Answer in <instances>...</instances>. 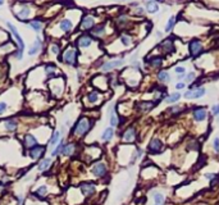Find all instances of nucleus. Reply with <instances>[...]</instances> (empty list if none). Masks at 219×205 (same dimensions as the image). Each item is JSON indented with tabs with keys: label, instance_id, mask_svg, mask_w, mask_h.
<instances>
[{
	"label": "nucleus",
	"instance_id": "f257e3e1",
	"mask_svg": "<svg viewBox=\"0 0 219 205\" xmlns=\"http://www.w3.org/2000/svg\"><path fill=\"white\" fill-rule=\"evenodd\" d=\"M92 127V122L86 117H82L81 119L76 123V126L73 128V133L77 136H85L87 132L90 131V128Z\"/></svg>",
	"mask_w": 219,
	"mask_h": 205
},
{
	"label": "nucleus",
	"instance_id": "f03ea898",
	"mask_svg": "<svg viewBox=\"0 0 219 205\" xmlns=\"http://www.w3.org/2000/svg\"><path fill=\"white\" fill-rule=\"evenodd\" d=\"M63 60L69 65H76L77 62V50L73 48H68L63 54Z\"/></svg>",
	"mask_w": 219,
	"mask_h": 205
},
{
	"label": "nucleus",
	"instance_id": "7ed1b4c3",
	"mask_svg": "<svg viewBox=\"0 0 219 205\" xmlns=\"http://www.w3.org/2000/svg\"><path fill=\"white\" fill-rule=\"evenodd\" d=\"M79 190H81V192H82L83 196L89 197V196L95 194L96 186H95V183H92V182H83V183L79 185Z\"/></svg>",
	"mask_w": 219,
	"mask_h": 205
},
{
	"label": "nucleus",
	"instance_id": "20e7f679",
	"mask_svg": "<svg viewBox=\"0 0 219 205\" xmlns=\"http://www.w3.org/2000/svg\"><path fill=\"white\" fill-rule=\"evenodd\" d=\"M7 26H8V28L10 30V32H12V35H13L14 37H16V40H17V44H18V46H19V49L18 50H21V51H23L24 50V41H23V39H22V36L18 34V31H17V28L13 26L12 23H9V22H7Z\"/></svg>",
	"mask_w": 219,
	"mask_h": 205
},
{
	"label": "nucleus",
	"instance_id": "39448f33",
	"mask_svg": "<svg viewBox=\"0 0 219 205\" xmlns=\"http://www.w3.org/2000/svg\"><path fill=\"white\" fill-rule=\"evenodd\" d=\"M91 171L95 177H104L106 175V165L101 163V161H99V163H95L92 165Z\"/></svg>",
	"mask_w": 219,
	"mask_h": 205
},
{
	"label": "nucleus",
	"instance_id": "423d86ee",
	"mask_svg": "<svg viewBox=\"0 0 219 205\" xmlns=\"http://www.w3.org/2000/svg\"><path fill=\"white\" fill-rule=\"evenodd\" d=\"M124 64V60L119 59V60H113V62H106L101 65V71L103 72H109L114 68H118V67H122Z\"/></svg>",
	"mask_w": 219,
	"mask_h": 205
},
{
	"label": "nucleus",
	"instance_id": "0eeeda50",
	"mask_svg": "<svg viewBox=\"0 0 219 205\" xmlns=\"http://www.w3.org/2000/svg\"><path fill=\"white\" fill-rule=\"evenodd\" d=\"M203 51V45L199 40H193L190 42V53L192 57H199Z\"/></svg>",
	"mask_w": 219,
	"mask_h": 205
},
{
	"label": "nucleus",
	"instance_id": "6e6552de",
	"mask_svg": "<svg viewBox=\"0 0 219 205\" xmlns=\"http://www.w3.org/2000/svg\"><path fill=\"white\" fill-rule=\"evenodd\" d=\"M205 95V89L204 87H197L195 90H190L185 92V97L186 99H199Z\"/></svg>",
	"mask_w": 219,
	"mask_h": 205
},
{
	"label": "nucleus",
	"instance_id": "1a4fd4ad",
	"mask_svg": "<svg viewBox=\"0 0 219 205\" xmlns=\"http://www.w3.org/2000/svg\"><path fill=\"white\" fill-rule=\"evenodd\" d=\"M44 153H45V146H39V145L28 150V155L32 159H39L40 157H42Z\"/></svg>",
	"mask_w": 219,
	"mask_h": 205
},
{
	"label": "nucleus",
	"instance_id": "9d476101",
	"mask_svg": "<svg viewBox=\"0 0 219 205\" xmlns=\"http://www.w3.org/2000/svg\"><path fill=\"white\" fill-rule=\"evenodd\" d=\"M206 115H208V113H206V110L204 108H196L193 110V118H195V121H197V122L205 121Z\"/></svg>",
	"mask_w": 219,
	"mask_h": 205
},
{
	"label": "nucleus",
	"instance_id": "9b49d317",
	"mask_svg": "<svg viewBox=\"0 0 219 205\" xmlns=\"http://www.w3.org/2000/svg\"><path fill=\"white\" fill-rule=\"evenodd\" d=\"M135 139H136V129L133 127L127 128L123 133V140L126 142H132V141H135Z\"/></svg>",
	"mask_w": 219,
	"mask_h": 205
},
{
	"label": "nucleus",
	"instance_id": "f8f14e48",
	"mask_svg": "<svg viewBox=\"0 0 219 205\" xmlns=\"http://www.w3.org/2000/svg\"><path fill=\"white\" fill-rule=\"evenodd\" d=\"M23 144H24V146H26V147H28V149H32V147L37 146V140L35 139V136H34V135L28 133V135H26V136H24Z\"/></svg>",
	"mask_w": 219,
	"mask_h": 205
},
{
	"label": "nucleus",
	"instance_id": "ddd939ff",
	"mask_svg": "<svg viewBox=\"0 0 219 205\" xmlns=\"http://www.w3.org/2000/svg\"><path fill=\"white\" fill-rule=\"evenodd\" d=\"M91 42H92V39L89 36V35H82L79 37V39L77 40V45L79 48H89L91 45Z\"/></svg>",
	"mask_w": 219,
	"mask_h": 205
},
{
	"label": "nucleus",
	"instance_id": "4468645a",
	"mask_svg": "<svg viewBox=\"0 0 219 205\" xmlns=\"http://www.w3.org/2000/svg\"><path fill=\"white\" fill-rule=\"evenodd\" d=\"M46 195H48V187L46 186H40V187L36 189V191L32 192V196H35L36 199H39V200H42Z\"/></svg>",
	"mask_w": 219,
	"mask_h": 205
},
{
	"label": "nucleus",
	"instance_id": "2eb2a0df",
	"mask_svg": "<svg viewBox=\"0 0 219 205\" xmlns=\"http://www.w3.org/2000/svg\"><path fill=\"white\" fill-rule=\"evenodd\" d=\"M94 24H95V21H94V18L91 16H86V17H83V19L81 21V27H82L83 30L92 28Z\"/></svg>",
	"mask_w": 219,
	"mask_h": 205
},
{
	"label": "nucleus",
	"instance_id": "dca6fc26",
	"mask_svg": "<svg viewBox=\"0 0 219 205\" xmlns=\"http://www.w3.org/2000/svg\"><path fill=\"white\" fill-rule=\"evenodd\" d=\"M4 127H5L7 131L13 132V131H16L17 127H18V122L16 119H13V118H9V119L4 121Z\"/></svg>",
	"mask_w": 219,
	"mask_h": 205
},
{
	"label": "nucleus",
	"instance_id": "f3484780",
	"mask_svg": "<svg viewBox=\"0 0 219 205\" xmlns=\"http://www.w3.org/2000/svg\"><path fill=\"white\" fill-rule=\"evenodd\" d=\"M41 45H42V41H41V39L40 37H37V40L35 41V44L30 48V51H28V55H35V54H37L40 51V49H41Z\"/></svg>",
	"mask_w": 219,
	"mask_h": 205
},
{
	"label": "nucleus",
	"instance_id": "a211bd4d",
	"mask_svg": "<svg viewBox=\"0 0 219 205\" xmlns=\"http://www.w3.org/2000/svg\"><path fill=\"white\" fill-rule=\"evenodd\" d=\"M50 165H51V159H50V158H45V159L40 160V163L37 164V169H39L40 172H44V171L49 169Z\"/></svg>",
	"mask_w": 219,
	"mask_h": 205
},
{
	"label": "nucleus",
	"instance_id": "6ab92c4d",
	"mask_svg": "<svg viewBox=\"0 0 219 205\" xmlns=\"http://www.w3.org/2000/svg\"><path fill=\"white\" fill-rule=\"evenodd\" d=\"M161 147H163V144L159 141V140H153L149 144V150L151 151V153H158L161 150Z\"/></svg>",
	"mask_w": 219,
	"mask_h": 205
},
{
	"label": "nucleus",
	"instance_id": "aec40b11",
	"mask_svg": "<svg viewBox=\"0 0 219 205\" xmlns=\"http://www.w3.org/2000/svg\"><path fill=\"white\" fill-rule=\"evenodd\" d=\"M59 27L63 30L64 32H71L72 28H73V23H72V21H69V19H63V21L59 23Z\"/></svg>",
	"mask_w": 219,
	"mask_h": 205
},
{
	"label": "nucleus",
	"instance_id": "412c9836",
	"mask_svg": "<svg viewBox=\"0 0 219 205\" xmlns=\"http://www.w3.org/2000/svg\"><path fill=\"white\" fill-rule=\"evenodd\" d=\"M30 14H31L30 8L24 7V8H22V9H21V10L16 14V17L18 18V19H24V18H28V17H30Z\"/></svg>",
	"mask_w": 219,
	"mask_h": 205
},
{
	"label": "nucleus",
	"instance_id": "4be33fe9",
	"mask_svg": "<svg viewBox=\"0 0 219 205\" xmlns=\"http://www.w3.org/2000/svg\"><path fill=\"white\" fill-rule=\"evenodd\" d=\"M163 59L160 57H151V58H146V63L150 64L151 67H159L161 64Z\"/></svg>",
	"mask_w": 219,
	"mask_h": 205
},
{
	"label": "nucleus",
	"instance_id": "5701e85b",
	"mask_svg": "<svg viewBox=\"0 0 219 205\" xmlns=\"http://www.w3.org/2000/svg\"><path fill=\"white\" fill-rule=\"evenodd\" d=\"M59 140H60V132L59 131H54V133H51V136H50L49 145L54 146L55 144H59Z\"/></svg>",
	"mask_w": 219,
	"mask_h": 205
},
{
	"label": "nucleus",
	"instance_id": "b1692460",
	"mask_svg": "<svg viewBox=\"0 0 219 205\" xmlns=\"http://www.w3.org/2000/svg\"><path fill=\"white\" fill-rule=\"evenodd\" d=\"M146 9L149 13H156L159 10V5L156 2H147L146 3Z\"/></svg>",
	"mask_w": 219,
	"mask_h": 205
},
{
	"label": "nucleus",
	"instance_id": "393cba45",
	"mask_svg": "<svg viewBox=\"0 0 219 205\" xmlns=\"http://www.w3.org/2000/svg\"><path fill=\"white\" fill-rule=\"evenodd\" d=\"M74 149H76V145L74 144H67L63 149V155H65V157H69V155H72L74 153Z\"/></svg>",
	"mask_w": 219,
	"mask_h": 205
},
{
	"label": "nucleus",
	"instance_id": "a878e982",
	"mask_svg": "<svg viewBox=\"0 0 219 205\" xmlns=\"http://www.w3.org/2000/svg\"><path fill=\"white\" fill-rule=\"evenodd\" d=\"M113 135H114V129L111 128V127H109V128H106L105 131L103 132L101 139H103L104 141H109L111 137H113Z\"/></svg>",
	"mask_w": 219,
	"mask_h": 205
},
{
	"label": "nucleus",
	"instance_id": "bb28decb",
	"mask_svg": "<svg viewBox=\"0 0 219 205\" xmlns=\"http://www.w3.org/2000/svg\"><path fill=\"white\" fill-rule=\"evenodd\" d=\"M160 46L161 48H164V51L165 53H168V51H173L174 50V46H173V42L171 41V40H167V41H163L161 44H160Z\"/></svg>",
	"mask_w": 219,
	"mask_h": 205
},
{
	"label": "nucleus",
	"instance_id": "cd10ccee",
	"mask_svg": "<svg viewBox=\"0 0 219 205\" xmlns=\"http://www.w3.org/2000/svg\"><path fill=\"white\" fill-rule=\"evenodd\" d=\"M30 27H31V28H34L36 32H40V31L42 30V22L39 21V19L31 21V22H30Z\"/></svg>",
	"mask_w": 219,
	"mask_h": 205
},
{
	"label": "nucleus",
	"instance_id": "c85d7f7f",
	"mask_svg": "<svg viewBox=\"0 0 219 205\" xmlns=\"http://www.w3.org/2000/svg\"><path fill=\"white\" fill-rule=\"evenodd\" d=\"M64 146H65V145H64V141H63V140H60V142L58 144V146L54 149V151L51 153V155H53V157H57V155H59L60 153H63Z\"/></svg>",
	"mask_w": 219,
	"mask_h": 205
},
{
	"label": "nucleus",
	"instance_id": "c756f323",
	"mask_svg": "<svg viewBox=\"0 0 219 205\" xmlns=\"http://www.w3.org/2000/svg\"><path fill=\"white\" fill-rule=\"evenodd\" d=\"M158 80L164 81V82H168V81L171 80V76H169V73H168V72L161 71V72H159V74H158Z\"/></svg>",
	"mask_w": 219,
	"mask_h": 205
},
{
	"label": "nucleus",
	"instance_id": "7c9ffc66",
	"mask_svg": "<svg viewBox=\"0 0 219 205\" xmlns=\"http://www.w3.org/2000/svg\"><path fill=\"white\" fill-rule=\"evenodd\" d=\"M45 73L48 76H54L55 74V65L54 64H46L45 65Z\"/></svg>",
	"mask_w": 219,
	"mask_h": 205
},
{
	"label": "nucleus",
	"instance_id": "2f4dec72",
	"mask_svg": "<svg viewBox=\"0 0 219 205\" xmlns=\"http://www.w3.org/2000/svg\"><path fill=\"white\" fill-rule=\"evenodd\" d=\"M179 97H181V95L178 94V92H176V94H172V95H169V96H167V103H176V101H178L179 100Z\"/></svg>",
	"mask_w": 219,
	"mask_h": 205
},
{
	"label": "nucleus",
	"instance_id": "473e14b6",
	"mask_svg": "<svg viewBox=\"0 0 219 205\" xmlns=\"http://www.w3.org/2000/svg\"><path fill=\"white\" fill-rule=\"evenodd\" d=\"M154 199H155V205H163V204H164V196H163L160 192L155 194Z\"/></svg>",
	"mask_w": 219,
	"mask_h": 205
},
{
	"label": "nucleus",
	"instance_id": "72a5a7b5",
	"mask_svg": "<svg viewBox=\"0 0 219 205\" xmlns=\"http://www.w3.org/2000/svg\"><path fill=\"white\" fill-rule=\"evenodd\" d=\"M174 23H176V18H174V17H171V18H169V21H168L167 24H165V31H167V32H169V31L173 28Z\"/></svg>",
	"mask_w": 219,
	"mask_h": 205
},
{
	"label": "nucleus",
	"instance_id": "f704fd0d",
	"mask_svg": "<svg viewBox=\"0 0 219 205\" xmlns=\"http://www.w3.org/2000/svg\"><path fill=\"white\" fill-rule=\"evenodd\" d=\"M104 31H105V27L104 26H99V27H95L92 31H91V34L92 35H95V36H100V35H103L104 34Z\"/></svg>",
	"mask_w": 219,
	"mask_h": 205
},
{
	"label": "nucleus",
	"instance_id": "c9c22d12",
	"mask_svg": "<svg viewBox=\"0 0 219 205\" xmlns=\"http://www.w3.org/2000/svg\"><path fill=\"white\" fill-rule=\"evenodd\" d=\"M97 99H99V92L97 91H91L90 94H89V100L91 103H96Z\"/></svg>",
	"mask_w": 219,
	"mask_h": 205
},
{
	"label": "nucleus",
	"instance_id": "e433bc0d",
	"mask_svg": "<svg viewBox=\"0 0 219 205\" xmlns=\"http://www.w3.org/2000/svg\"><path fill=\"white\" fill-rule=\"evenodd\" d=\"M110 125H111V127H115L118 125V118L113 110L110 111Z\"/></svg>",
	"mask_w": 219,
	"mask_h": 205
},
{
	"label": "nucleus",
	"instance_id": "4c0bfd02",
	"mask_svg": "<svg viewBox=\"0 0 219 205\" xmlns=\"http://www.w3.org/2000/svg\"><path fill=\"white\" fill-rule=\"evenodd\" d=\"M50 51H51L54 55H58L60 51V46L58 44H51L50 45Z\"/></svg>",
	"mask_w": 219,
	"mask_h": 205
},
{
	"label": "nucleus",
	"instance_id": "58836bf2",
	"mask_svg": "<svg viewBox=\"0 0 219 205\" xmlns=\"http://www.w3.org/2000/svg\"><path fill=\"white\" fill-rule=\"evenodd\" d=\"M121 41H122V44L126 45V46L131 45V37L127 36V35H122V36H121Z\"/></svg>",
	"mask_w": 219,
	"mask_h": 205
},
{
	"label": "nucleus",
	"instance_id": "ea45409f",
	"mask_svg": "<svg viewBox=\"0 0 219 205\" xmlns=\"http://www.w3.org/2000/svg\"><path fill=\"white\" fill-rule=\"evenodd\" d=\"M139 107H140V108H142L143 110H146V109L149 110V109H151V108L154 107V103H153V101H149V103H142V104H140V105H139Z\"/></svg>",
	"mask_w": 219,
	"mask_h": 205
},
{
	"label": "nucleus",
	"instance_id": "a19ab883",
	"mask_svg": "<svg viewBox=\"0 0 219 205\" xmlns=\"http://www.w3.org/2000/svg\"><path fill=\"white\" fill-rule=\"evenodd\" d=\"M8 110V104L5 101H0V115H3Z\"/></svg>",
	"mask_w": 219,
	"mask_h": 205
},
{
	"label": "nucleus",
	"instance_id": "79ce46f5",
	"mask_svg": "<svg viewBox=\"0 0 219 205\" xmlns=\"http://www.w3.org/2000/svg\"><path fill=\"white\" fill-rule=\"evenodd\" d=\"M174 72L177 73V76H181V74H185L186 68H185V67H182V65H177L176 68H174Z\"/></svg>",
	"mask_w": 219,
	"mask_h": 205
},
{
	"label": "nucleus",
	"instance_id": "37998d69",
	"mask_svg": "<svg viewBox=\"0 0 219 205\" xmlns=\"http://www.w3.org/2000/svg\"><path fill=\"white\" fill-rule=\"evenodd\" d=\"M185 78H186V81H187V82H192V81H193V78H195V73H193V72H190L189 74H186V76H185Z\"/></svg>",
	"mask_w": 219,
	"mask_h": 205
},
{
	"label": "nucleus",
	"instance_id": "c03bdc74",
	"mask_svg": "<svg viewBox=\"0 0 219 205\" xmlns=\"http://www.w3.org/2000/svg\"><path fill=\"white\" fill-rule=\"evenodd\" d=\"M214 150L217 151V153H219V137H217L215 140H214Z\"/></svg>",
	"mask_w": 219,
	"mask_h": 205
},
{
	"label": "nucleus",
	"instance_id": "a18cd8bd",
	"mask_svg": "<svg viewBox=\"0 0 219 205\" xmlns=\"http://www.w3.org/2000/svg\"><path fill=\"white\" fill-rule=\"evenodd\" d=\"M23 203H24V197L22 195H19L17 197V205H23Z\"/></svg>",
	"mask_w": 219,
	"mask_h": 205
},
{
	"label": "nucleus",
	"instance_id": "49530a36",
	"mask_svg": "<svg viewBox=\"0 0 219 205\" xmlns=\"http://www.w3.org/2000/svg\"><path fill=\"white\" fill-rule=\"evenodd\" d=\"M211 111H213V114H214V115H219V104H218V105H215V107L213 108V110H211Z\"/></svg>",
	"mask_w": 219,
	"mask_h": 205
},
{
	"label": "nucleus",
	"instance_id": "de8ad7c7",
	"mask_svg": "<svg viewBox=\"0 0 219 205\" xmlns=\"http://www.w3.org/2000/svg\"><path fill=\"white\" fill-rule=\"evenodd\" d=\"M183 87H185V83H182V82H179V83L176 85V89H177V90H181V89H183Z\"/></svg>",
	"mask_w": 219,
	"mask_h": 205
},
{
	"label": "nucleus",
	"instance_id": "09e8293b",
	"mask_svg": "<svg viewBox=\"0 0 219 205\" xmlns=\"http://www.w3.org/2000/svg\"><path fill=\"white\" fill-rule=\"evenodd\" d=\"M136 13H137V14H143V9H142V8H137V9H136Z\"/></svg>",
	"mask_w": 219,
	"mask_h": 205
},
{
	"label": "nucleus",
	"instance_id": "8fccbe9b",
	"mask_svg": "<svg viewBox=\"0 0 219 205\" xmlns=\"http://www.w3.org/2000/svg\"><path fill=\"white\" fill-rule=\"evenodd\" d=\"M205 177L208 178V179H213V178H214L215 176H214V175H209V173H208V175H205Z\"/></svg>",
	"mask_w": 219,
	"mask_h": 205
},
{
	"label": "nucleus",
	"instance_id": "3c124183",
	"mask_svg": "<svg viewBox=\"0 0 219 205\" xmlns=\"http://www.w3.org/2000/svg\"><path fill=\"white\" fill-rule=\"evenodd\" d=\"M0 5H3V2H2V0H0Z\"/></svg>",
	"mask_w": 219,
	"mask_h": 205
}]
</instances>
